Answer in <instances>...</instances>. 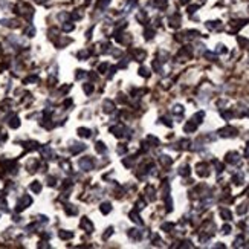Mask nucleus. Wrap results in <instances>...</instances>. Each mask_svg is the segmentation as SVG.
<instances>
[{
	"mask_svg": "<svg viewBox=\"0 0 249 249\" xmlns=\"http://www.w3.org/2000/svg\"><path fill=\"white\" fill-rule=\"evenodd\" d=\"M106 69H107V64H101V66H99V72H101V73H104Z\"/></svg>",
	"mask_w": 249,
	"mask_h": 249,
	"instance_id": "4468645a",
	"label": "nucleus"
},
{
	"mask_svg": "<svg viewBox=\"0 0 249 249\" xmlns=\"http://www.w3.org/2000/svg\"><path fill=\"white\" fill-rule=\"evenodd\" d=\"M31 190H32L34 193H40V191H41V185H40V182H34V183H31Z\"/></svg>",
	"mask_w": 249,
	"mask_h": 249,
	"instance_id": "39448f33",
	"label": "nucleus"
},
{
	"mask_svg": "<svg viewBox=\"0 0 249 249\" xmlns=\"http://www.w3.org/2000/svg\"><path fill=\"white\" fill-rule=\"evenodd\" d=\"M26 34H28V37H32L35 34V29H34V28H29V29H26Z\"/></svg>",
	"mask_w": 249,
	"mask_h": 249,
	"instance_id": "9b49d317",
	"label": "nucleus"
},
{
	"mask_svg": "<svg viewBox=\"0 0 249 249\" xmlns=\"http://www.w3.org/2000/svg\"><path fill=\"white\" fill-rule=\"evenodd\" d=\"M72 232H64V231H60V237L61 238H72Z\"/></svg>",
	"mask_w": 249,
	"mask_h": 249,
	"instance_id": "0eeeda50",
	"label": "nucleus"
},
{
	"mask_svg": "<svg viewBox=\"0 0 249 249\" xmlns=\"http://www.w3.org/2000/svg\"><path fill=\"white\" fill-rule=\"evenodd\" d=\"M92 165H93V160L90 159V158H84V159L80 160V167L83 170H86V171H89L90 168H92Z\"/></svg>",
	"mask_w": 249,
	"mask_h": 249,
	"instance_id": "f03ea898",
	"label": "nucleus"
},
{
	"mask_svg": "<svg viewBox=\"0 0 249 249\" xmlns=\"http://www.w3.org/2000/svg\"><path fill=\"white\" fill-rule=\"evenodd\" d=\"M113 108H115V106H113L112 101H106V103H104V112L110 113V112H113Z\"/></svg>",
	"mask_w": 249,
	"mask_h": 249,
	"instance_id": "20e7f679",
	"label": "nucleus"
},
{
	"mask_svg": "<svg viewBox=\"0 0 249 249\" xmlns=\"http://www.w3.org/2000/svg\"><path fill=\"white\" fill-rule=\"evenodd\" d=\"M80 136H84V138H87V136H90V131L87 130V128H80Z\"/></svg>",
	"mask_w": 249,
	"mask_h": 249,
	"instance_id": "6e6552de",
	"label": "nucleus"
},
{
	"mask_svg": "<svg viewBox=\"0 0 249 249\" xmlns=\"http://www.w3.org/2000/svg\"><path fill=\"white\" fill-rule=\"evenodd\" d=\"M110 210H112V208H110V203H103V206H101V211H103V213L104 214L110 213Z\"/></svg>",
	"mask_w": 249,
	"mask_h": 249,
	"instance_id": "423d86ee",
	"label": "nucleus"
},
{
	"mask_svg": "<svg viewBox=\"0 0 249 249\" xmlns=\"http://www.w3.org/2000/svg\"><path fill=\"white\" fill-rule=\"evenodd\" d=\"M31 202H32V199H31L29 196H23V197H21V200L18 202V205H17V211L25 210V208H26V206H28Z\"/></svg>",
	"mask_w": 249,
	"mask_h": 249,
	"instance_id": "f257e3e1",
	"label": "nucleus"
},
{
	"mask_svg": "<svg viewBox=\"0 0 249 249\" xmlns=\"http://www.w3.org/2000/svg\"><path fill=\"white\" fill-rule=\"evenodd\" d=\"M9 125H11L12 128H16V127H18V125H20V122H18V119H17V118H12V121L9 122Z\"/></svg>",
	"mask_w": 249,
	"mask_h": 249,
	"instance_id": "9d476101",
	"label": "nucleus"
},
{
	"mask_svg": "<svg viewBox=\"0 0 249 249\" xmlns=\"http://www.w3.org/2000/svg\"><path fill=\"white\" fill-rule=\"evenodd\" d=\"M84 90H86V93H90V92H93V86L86 84V86H84Z\"/></svg>",
	"mask_w": 249,
	"mask_h": 249,
	"instance_id": "f8f14e48",
	"label": "nucleus"
},
{
	"mask_svg": "<svg viewBox=\"0 0 249 249\" xmlns=\"http://www.w3.org/2000/svg\"><path fill=\"white\" fill-rule=\"evenodd\" d=\"M96 150H98L99 153H104V151H106V147H104V144H103V142H98V144H96Z\"/></svg>",
	"mask_w": 249,
	"mask_h": 249,
	"instance_id": "1a4fd4ad",
	"label": "nucleus"
},
{
	"mask_svg": "<svg viewBox=\"0 0 249 249\" xmlns=\"http://www.w3.org/2000/svg\"><path fill=\"white\" fill-rule=\"evenodd\" d=\"M81 226H83V228H84L87 232L93 231V225L90 223V220H89V219H86V217H84V219H81Z\"/></svg>",
	"mask_w": 249,
	"mask_h": 249,
	"instance_id": "7ed1b4c3",
	"label": "nucleus"
},
{
	"mask_svg": "<svg viewBox=\"0 0 249 249\" xmlns=\"http://www.w3.org/2000/svg\"><path fill=\"white\" fill-rule=\"evenodd\" d=\"M63 29H64V31H72V29H73V25H64Z\"/></svg>",
	"mask_w": 249,
	"mask_h": 249,
	"instance_id": "ddd939ff",
	"label": "nucleus"
}]
</instances>
